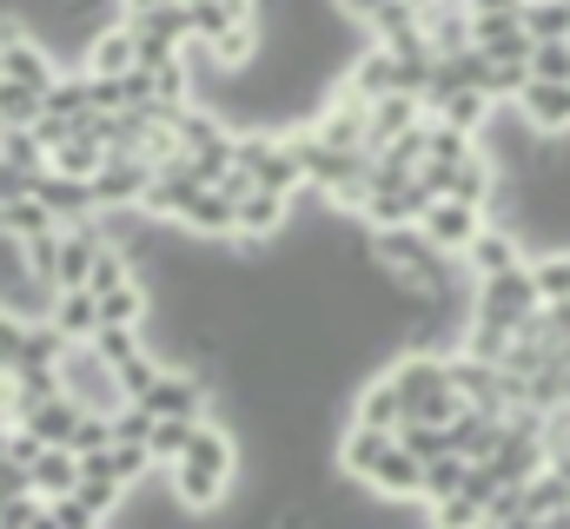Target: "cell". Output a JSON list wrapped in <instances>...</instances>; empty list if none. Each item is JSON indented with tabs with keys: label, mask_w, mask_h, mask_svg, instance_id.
Instances as JSON below:
<instances>
[{
	"label": "cell",
	"mask_w": 570,
	"mask_h": 529,
	"mask_svg": "<svg viewBox=\"0 0 570 529\" xmlns=\"http://www.w3.org/2000/svg\"><path fill=\"white\" fill-rule=\"evenodd\" d=\"M239 470H246V443H239V430L219 423V417H199L186 457L166 470V490H173L179 510L213 517V510H226V497L239 490Z\"/></svg>",
	"instance_id": "1"
},
{
	"label": "cell",
	"mask_w": 570,
	"mask_h": 529,
	"mask_svg": "<svg viewBox=\"0 0 570 529\" xmlns=\"http://www.w3.org/2000/svg\"><path fill=\"white\" fill-rule=\"evenodd\" d=\"M538 285H531V259L518 271H498L484 285H471V325H491L504 338H531L538 331Z\"/></svg>",
	"instance_id": "2"
},
{
	"label": "cell",
	"mask_w": 570,
	"mask_h": 529,
	"mask_svg": "<svg viewBox=\"0 0 570 529\" xmlns=\"http://www.w3.org/2000/svg\"><path fill=\"white\" fill-rule=\"evenodd\" d=\"M53 378H60V397H73L87 417H114V410H127V391H120L114 365H100L94 345H67L60 365H53Z\"/></svg>",
	"instance_id": "3"
},
{
	"label": "cell",
	"mask_w": 570,
	"mask_h": 529,
	"mask_svg": "<svg viewBox=\"0 0 570 529\" xmlns=\"http://www.w3.org/2000/svg\"><path fill=\"white\" fill-rule=\"evenodd\" d=\"M213 378H199V371H179V365H159V378L146 385L140 410L146 417H179V423H199V417H213Z\"/></svg>",
	"instance_id": "4"
},
{
	"label": "cell",
	"mask_w": 570,
	"mask_h": 529,
	"mask_svg": "<svg viewBox=\"0 0 570 529\" xmlns=\"http://www.w3.org/2000/svg\"><path fill=\"white\" fill-rule=\"evenodd\" d=\"M0 80H13V87H27V93L47 100V87L60 80V60H53L27 27H7V33H0Z\"/></svg>",
	"instance_id": "5"
},
{
	"label": "cell",
	"mask_w": 570,
	"mask_h": 529,
	"mask_svg": "<svg viewBox=\"0 0 570 529\" xmlns=\"http://www.w3.org/2000/svg\"><path fill=\"white\" fill-rule=\"evenodd\" d=\"M146 186H153V166L134 152H107V166L94 172V212H140Z\"/></svg>",
	"instance_id": "6"
},
{
	"label": "cell",
	"mask_w": 570,
	"mask_h": 529,
	"mask_svg": "<svg viewBox=\"0 0 570 529\" xmlns=\"http://www.w3.org/2000/svg\"><path fill=\"white\" fill-rule=\"evenodd\" d=\"M173 232H186L199 246H233V192H219V186L186 192V206L173 212Z\"/></svg>",
	"instance_id": "7"
},
{
	"label": "cell",
	"mask_w": 570,
	"mask_h": 529,
	"mask_svg": "<svg viewBox=\"0 0 570 529\" xmlns=\"http://www.w3.org/2000/svg\"><path fill=\"white\" fill-rule=\"evenodd\" d=\"M292 232V199L279 192H239L233 199V246H273Z\"/></svg>",
	"instance_id": "8"
},
{
	"label": "cell",
	"mask_w": 570,
	"mask_h": 529,
	"mask_svg": "<svg viewBox=\"0 0 570 529\" xmlns=\"http://www.w3.org/2000/svg\"><path fill=\"white\" fill-rule=\"evenodd\" d=\"M484 219H491V212H478V206H458V199H431L425 212H419V232H425V246H438L444 259H464V246L484 232Z\"/></svg>",
	"instance_id": "9"
},
{
	"label": "cell",
	"mask_w": 570,
	"mask_h": 529,
	"mask_svg": "<svg viewBox=\"0 0 570 529\" xmlns=\"http://www.w3.org/2000/svg\"><path fill=\"white\" fill-rule=\"evenodd\" d=\"M524 259H531V252L518 246V232H511V226H498V219H484V232L464 246L458 271H464L471 285H484V278H498V271H518Z\"/></svg>",
	"instance_id": "10"
},
{
	"label": "cell",
	"mask_w": 570,
	"mask_h": 529,
	"mask_svg": "<svg viewBox=\"0 0 570 529\" xmlns=\"http://www.w3.org/2000/svg\"><path fill=\"white\" fill-rule=\"evenodd\" d=\"M419 483H425V463L412 457V450H399V437H392V450L372 463V477L358 483L365 497H379V503H419ZM425 510V503H419Z\"/></svg>",
	"instance_id": "11"
},
{
	"label": "cell",
	"mask_w": 570,
	"mask_h": 529,
	"mask_svg": "<svg viewBox=\"0 0 570 529\" xmlns=\"http://www.w3.org/2000/svg\"><path fill=\"white\" fill-rule=\"evenodd\" d=\"M134 67H140V40H134L127 20L100 27V33L80 47V73H94V80H120V73H134Z\"/></svg>",
	"instance_id": "12"
},
{
	"label": "cell",
	"mask_w": 570,
	"mask_h": 529,
	"mask_svg": "<svg viewBox=\"0 0 570 529\" xmlns=\"http://www.w3.org/2000/svg\"><path fill=\"white\" fill-rule=\"evenodd\" d=\"M444 378H451V391H458L464 410H491V417H504V378H498V365H478V358L451 351V358H444Z\"/></svg>",
	"instance_id": "13"
},
{
	"label": "cell",
	"mask_w": 570,
	"mask_h": 529,
	"mask_svg": "<svg viewBox=\"0 0 570 529\" xmlns=\"http://www.w3.org/2000/svg\"><path fill=\"white\" fill-rule=\"evenodd\" d=\"M425 120H431L425 100H412V93H385V100H372V107H365V152H385L392 139L419 132Z\"/></svg>",
	"instance_id": "14"
},
{
	"label": "cell",
	"mask_w": 570,
	"mask_h": 529,
	"mask_svg": "<svg viewBox=\"0 0 570 529\" xmlns=\"http://www.w3.org/2000/svg\"><path fill=\"white\" fill-rule=\"evenodd\" d=\"M498 437H504V417H491V410H464L458 403V417L444 423V450L464 457V463H491L498 457Z\"/></svg>",
	"instance_id": "15"
},
{
	"label": "cell",
	"mask_w": 570,
	"mask_h": 529,
	"mask_svg": "<svg viewBox=\"0 0 570 529\" xmlns=\"http://www.w3.org/2000/svg\"><path fill=\"white\" fill-rule=\"evenodd\" d=\"M511 113H518L531 132H544V139H570V87L531 80V87L511 100Z\"/></svg>",
	"instance_id": "16"
},
{
	"label": "cell",
	"mask_w": 570,
	"mask_h": 529,
	"mask_svg": "<svg viewBox=\"0 0 570 529\" xmlns=\"http://www.w3.org/2000/svg\"><path fill=\"white\" fill-rule=\"evenodd\" d=\"M33 199L47 206V219H53V226H87V219H94V186H87V179L40 172V179H33Z\"/></svg>",
	"instance_id": "17"
},
{
	"label": "cell",
	"mask_w": 570,
	"mask_h": 529,
	"mask_svg": "<svg viewBox=\"0 0 570 529\" xmlns=\"http://www.w3.org/2000/svg\"><path fill=\"white\" fill-rule=\"evenodd\" d=\"M419 40H425L438 60L444 53H471V7L464 0H438L431 13H419Z\"/></svg>",
	"instance_id": "18"
},
{
	"label": "cell",
	"mask_w": 570,
	"mask_h": 529,
	"mask_svg": "<svg viewBox=\"0 0 570 529\" xmlns=\"http://www.w3.org/2000/svg\"><path fill=\"white\" fill-rule=\"evenodd\" d=\"M425 113L438 120V127H451V132H464V139H478V132L491 127V100L478 93V87H458V93H438V100H425Z\"/></svg>",
	"instance_id": "19"
},
{
	"label": "cell",
	"mask_w": 570,
	"mask_h": 529,
	"mask_svg": "<svg viewBox=\"0 0 570 529\" xmlns=\"http://www.w3.org/2000/svg\"><path fill=\"white\" fill-rule=\"evenodd\" d=\"M47 325H53L67 345H94V331H100V298H94V291H53Z\"/></svg>",
	"instance_id": "20"
},
{
	"label": "cell",
	"mask_w": 570,
	"mask_h": 529,
	"mask_svg": "<svg viewBox=\"0 0 570 529\" xmlns=\"http://www.w3.org/2000/svg\"><path fill=\"white\" fill-rule=\"evenodd\" d=\"M345 423H365V430H399V423H405V403H399V391H392L385 371L352 391V417H345Z\"/></svg>",
	"instance_id": "21"
},
{
	"label": "cell",
	"mask_w": 570,
	"mask_h": 529,
	"mask_svg": "<svg viewBox=\"0 0 570 529\" xmlns=\"http://www.w3.org/2000/svg\"><path fill=\"white\" fill-rule=\"evenodd\" d=\"M80 417H87V410H80L73 397H47V403H33V410L20 417V430H33V437H40L47 450H67V443H73V423H80Z\"/></svg>",
	"instance_id": "22"
},
{
	"label": "cell",
	"mask_w": 570,
	"mask_h": 529,
	"mask_svg": "<svg viewBox=\"0 0 570 529\" xmlns=\"http://www.w3.org/2000/svg\"><path fill=\"white\" fill-rule=\"evenodd\" d=\"M73 483H80V457H73V450H40V457L27 463V490H33L40 503L73 497Z\"/></svg>",
	"instance_id": "23"
},
{
	"label": "cell",
	"mask_w": 570,
	"mask_h": 529,
	"mask_svg": "<svg viewBox=\"0 0 570 529\" xmlns=\"http://www.w3.org/2000/svg\"><path fill=\"white\" fill-rule=\"evenodd\" d=\"M100 166H107V146H100L94 132H80V127H73L67 146H53V152H47V172H60V179H87V186H94V172H100Z\"/></svg>",
	"instance_id": "24"
},
{
	"label": "cell",
	"mask_w": 570,
	"mask_h": 529,
	"mask_svg": "<svg viewBox=\"0 0 570 529\" xmlns=\"http://www.w3.org/2000/svg\"><path fill=\"white\" fill-rule=\"evenodd\" d=\"M518 20H524V40H531V47L570 40V7H564V0H524V7H518Z\"/></svg>",
	"instance_id": "25"
},
{
	"label": "cell",
	"mask_w": 570,
	"mask_h": 529,
	"mask_svg": "<svg viewBox=\"0 0 570 529\" xmlns=\"http://www.w3.org/2000/svg\"><path fill=\"white\" fill-rule=\"evenodd\" d=\"M47 232H53V219H47L40 199H13V206H0V239L33 246V239H47Z\"/></svg>",
	"instance_id": "26"
},
{
	"label": "cell",
	"mask_w": 570,
	"mask_h": 529,
	"mask_svg": "<svg viewBox=\"0 0 570 529\" xmlns=\"http://www.w3.org/2000/svg\"><path fill=\"white\" fill-rule=\"evenodd\" d=\"M518 497H524V517H558V510H570V483L544 463L531 483H518Z\"/></svg>",
	"instance_id": "27"
},
{
	"label": "cell",
	"mask_w": 570,
	"mask_h": 529,
	"mask_svg": "<svg viewBox=\"0 0 570 529\" xmlns=\"http://www.w3.org/2000/svg\"><path fill=\"white\" fill-rule=\"evenodd\" d=\"M186 443H193V423H179V417H153V430H146V457H153V470H173V463L186 457Z\"/></svg>",
	"instance_id": "28"
},
{
	"label": "cell",
	"mask_w": 570,
	"mask_h": 529,
	"mask_svg": "<svg viewBox=\"0 0 570 529\" xmlns=\"http://www.w3.org/2000/svg\"><path fill=\"white\" fill-rule=\"evenodd\" d=\"M94 351H100V365L127 371L134 358H146V331H127V325H100V331H94Z\"/></svg>",
	"instance_id": "29"
},
{
	"label": "cell",
	"mask_w": 570,
	"mask_h": 529,
	"mask_svg": "<svg viewBox=\"0 0 570 529\" xmlns=\"http://www.w3.org/2000/svg\"><path fill=\"white\" fill-rule=\"evenodd\" d=\"M464 477H471V463H464V457H431L425 483H419V503H444V497H458V490H464Z\"/></svg>",
	"instance_id": "30"
},
{
	"label": "cell",
	"mask_w": 570,
	"mask_h": 529,
	"mask_svg": "<svg viewBox=\"0 0 570 529\" xmlns=\"http://www.w3.org/2000/svg\"><path fill=\"white\" fill-rule=\"evenodd\" d=\"M531 285H538V305H564L570 298V252H538L531 259Z\"/></svg>",
	"instance_id": "31"
},
{
	"label": "cell",
	"mask_w": 570,
	"mask_h": 529,
	"mask_svg": "<svg viewBox=\"0 0 570 529\" xmlns=\"http://www.w3.org/2000/svg\"><path fill=\"white\" fill-rule=\"evenodd\" d=\"M107 470H114L127 490H140L146 477H159V470H153V457H146V443H114V450H107Z\"/></svg>",
	"instance_id": "32"
},
{
	"label": "cell",
	"mask_w": 570,
	"mask_h": 529,
	"mask_svg": "<svg viewBox=\"0 0 570 529\" xmlns=\"http://www.w3.org/2000/svg\"><path fill=\"white\" fill-rule=\"evenodd\" d=\"M0 166L13 172H47V146L33 132H0Z\"/></svg>",
	"instance_id": "33"
},
{
	"label": "cell",
	"mask_w": 570,
	"mask_h": 529,
	"mask_svg": "<svg viewBox=\"0 0 570 529\" xmlns=\"http://www.w3.org/2000/svg\"><path fill=\"white\" fill-rule=\"evenodd\" d=\"M392 437H399V450H412L419 463H431V457H451V450H444V430H438V423H412V417H405V423H399Z\"/></svg>",
	"instance_id": "34"
},
{
	"label": "cell",
	"mask_w": 570,
	"mask_h": 529,
	"mask_svg": "<svg viewBox=\"0 0 570 529\" xmlns=\"http://www.w3.org/2000/svg\"><path fill=\"white\" fill-rule=\"evenodd\" d=\"M531 80H551V87H570V40H551V47H531Z\"/></svg>",
	"instance_id": "35"
},
{
	"label": "cell",
	"mask_w": 570,
	"mask_h": 529,
	"mask_svg": "<svg viewBox=\"0 0 570 529\" xmlns=\"http://www.w3.org/2000/svg\"><path fill=\"white\" fill-rule=\"evenodd\" d=\"M531 338H538L551 358H558V351H570V298H564V305H544V311H538V331H531Z\"/></svg>",
	"instance_id": "36"
},
{
	"label": "cell",
	"mask_w": 570,
	"mask_h": 529,
	"mask_svg": "<svg viewBox=\"0 0 570 529\" xmlns=\"http://www.w3.org/2000/svg\"><path fill=\"white\" fill-rule=\"evenodd\" d=\"M67 450H73V457H100V450H114V417H80Z\"/></svg>",
	"instance_id": "37"
},
{
	"label": "cell",
	"mask_w": 570,
	"mask_h": 529,
	"mask_svg": "<svg viewBox=\"0 0 570 529\" xmlns=\"http://www.w3.org/2000/svg\"><path fill=\"white\" fill-rule=\"evenodd\" d=\"M20 351H27V318L20 311H0V378L20 365Z\"/></svg>",
	"instance_id": "38"
},
{
	"label": "cell",
	"mask_w": 570,
	"mask_h": 529,
	"mask_svg": "<svg viewBox=\"0 0 570 529\" xmlns=\"http://www.w3.org/2000/svg\"><path fill=\"white\" fill-rule=\"evenodd\" d=\"M146 430H153V417H146L140 403L114 410V443H146Z\"/></svg>",
	"instance_id": "39"
},
{
	"label": "cell",
	"mask_w": 570,
	"mask_h": 529,
	"mask_svg": "<svg viewBox=\"0 0 570 529\" xmlns=\"http://www.w3.org/2000/svg\"><path fill=\"white\" fill-rule=\"evenodd\" d=\"M13 497H27V470L0 457V503H13Z\"/></svg>",
	"instance_id": "40"
},
{
	"label": "cell",
	"mask_w": 570,
	"mask_h": 529,
	"mask_svg": "<svg viewBox=\"0 0 570 529\" xmlns=\"http://www.w3.org/2000/svg\"><path fill=\"white\" fill-rule=\"evenodd\" d=\"M159 7H173V0H120V20H140V13H159Z\"/></svg>",
	"instance_id": "41"
},
{
	"label": "cell",
	"mask_w": 570,
	"mask_h": 529,
	"mask_svg": "<svg viewBox=\"0 0 570 529\" xmlns=\"http://www.w3.org/2000/svg\"><path fill=\"white\" fill-rule=\"evenodd\" d=\"M464 7H471V13H511L518 0H464Z\"/></svg>",
	"instance_id": "42"
},
{
	"label": "cell",
	"mask_w": 570,
	"mask_h": 529,
	"mask_svg": "<svg viewBox=\"0 0 570 529\" xmlns=\"http://www.w3.org/2000/svg\"><path fill=\"white\" fill-rule=\"evenodd\" d=\"M405 7H412V13H431V7H438V0H405Z\"/></svg>",
	"instance_id": "43"
},
{
	"label": "cell",
	"mask_w": 570,
	"mask_h": 529,
	"mask_svg": "<svg viewBox=\"0 0 570 529\" xmlns=\"http://www.w3.org/2000/svg\"><path fill=\"white\" fill-rule=\"evenodd\" d=\"M518 7H524V0H518Z\"/></svg>",
	"instance_id": "44"
},
{
	"label": "cell",
	"mask_w": 570,
	"mask_h": 529,
	"mask_svg": "<svg viewBox=\"0 0 570 529\" xmlns=\"http://www.w3.org/2000/svg\"><path fill=\"white\" fill-rule=\"evenodd\" d=\"M564 7H570V0H564Z\"/></svg>",
	"instance_id": "45"
}]
</instances>
